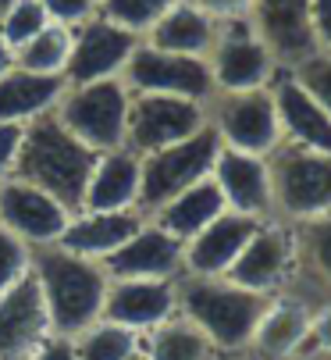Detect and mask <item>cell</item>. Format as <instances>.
Returning a JSON list of instances; mask_svg holds the SVG:
<instances>
[{
    "instance_id": "b9f144b4",
    "label": "cell",
    "mask_w": 331,
    "mask_h": 360,
    "mask_svg": "<svg viewBox=\"0 0 331 360\" xmlns=\"http://www.w3.org/2000/svg\"><path fill=\"white\" fill-rule=\"evenodd\" d=\"M11 4H15V0H0V22H4V15L11 11Z\"/></svg>"
},
{
    "instance_id": "ac0fdd59",
    "label": "cell",
    "mask_w": 331,
    "mask_h": 360,
    "mask_svg": "<svg viewBox=\"0 0 331 360\" xmlns=\"http://www.w3.org/2000/svg\"><path fill=\"white\" fill-rule=\"evenodd\" d=\"M249 22L257 36L267 43L274 61L299 65L313 54V25H310V0H253Z\"/></svg>"
},
{
    "instance_id": "ab89813d",
    "label": "cell",
    "mask_w": 331,
    "mask_h": 360,
    "mask_svg": "<svg viewBox=\"0 0 331 360\" xmlns=\"http://www.w3.org/2000/svg\"><path fill=\"white\" fill-rule=\"evenodd\" d=\"M317 346L320 353L331 356V307L327 311H320L317 318H310V332H306V346Z\"/></svg>"
},
{
    "instance_id": "1f68e13d",
    "label": "cell",
    "mask_w": 331,
    "mask_h": 360,
    "mask_svg": "<svg viewBox=\"0 0 331 360\" xmlns=\"http://www.w3.org/2000/svg\"><path fill=\"white\" fill-rule=\"evenodd\" d=\"M292 75L317 100V104L331 115V50H327V54H317V50H313L310 58H303L299 65H292Z\"/></svg>"
},
{
    "instance_id": "7bdbcfd3",
    "label": "cell",
    "mask_w": 331,
    "mask_h": 360,
    "mask_svg": "<svg viewBox=\"0 0 331 360\" xmlns=\"http://www.w3.org/2000/svg\"><path fill=\"white\" fill-rule=\"evenodd\" d=\"M100 4H103V0H96V8H100Z\"/></svg>"
},
{
    "instance_id": "52a82bcc",
    "label": "cell",
    "mask_w": 331,
    "mask_h": 360,
    "mask_svg": "<svg viewBox=\"0 0 331 360\" xmlns=\"http://www.w3.org/2000/svg\"><path fill=\"white\" fill-rule=\"evenodd\" d=\"M210 122L207 104L186 96H160V93H132L129 122H125V150L157 153L164 146H175L189 136H196Z\"/></svg>"
},
{
    "instance_id": "2e32d148",
    "label": "cell",
    "mask_w": 331,
    "mask_h": 360,
    "mask_svg": "<svg viewBox=\"0 0 331 360\" xmlns=\"http://www.w3.org/2000/svg\"><path fill=\"white\" fill-rule=\"evenodd\" d=\"M292 264H296V239H292V232L282 229V225L264 221L253 232V239L242 246V253L235 257V264L228 268V275H221V278H228V282H235V285H242L249 292L267 296L271 289H278L289 278Z\"/></svg>"
},
{
    "instance_id": "8992f818",
    "label": "cell",
    "mask_w": 331,
    "mask_h": 360,
    "mask_svg": "<svg viewBox=\"0 0 331 360\" xmlns=\"http://www.w3.org/2000/svg\"><path fill=\"white\" fill-rule=\"evenodd\" d=\"M217 153H221V139H217L210 122L196 136H189L175 146L146 153L143 172H139V211L150 218L157 207H164V203L171 196H179L182 189L210 179Z\"/></svg>"
},
{
    "instance_id": "277c9868",
    "label": "cell",
    "mask_w": 331,
    "mask_h": 360,
    "mask_svg": "<svg viewBox=\"0 0 331 360\" xmlns=\"http://www.w3.org/2000/svg\"><path fill=\"white\" fill-rule=\"evenodd\" d=\"M129 104H132V93L122 79H100V82L68 86L53 115L93 153H110L125 146Z\"/></svg>"
},
{
    "instance_id": "cb8c5ba5",
    "label": "cell",
    "mask_w": 331,
    "mask_h": 360,
    "mask_svg": "<svg viewBox=\"0 0 331 360\" xmlns=\"http://www.w3.org/2000/svg\"><path fill=\"white\" fill-rule=\"evenodd\" d=\"M225 211H228V207H225V196H221L217 182H214V179H203V182L182 189L179 196H171L164 207H157V211L150 214V221H153L157 229H164L168 236H175V239L186 246L196 232H203L214 218H221Z\"/></svg>"
},
{
    "instance_id": "7402d4cb",
    "label": "cell",
    "mask_w": 331,
    "mask_h": 360,
    "mask_svg": "<svg viewBox=\"0 0 331 360\" xmlns=\"http://www.w3.org/2000/svg\"><path fill=\"white\" fill-rule=\"evenodd\" d=\"M139 172L143 158L125 146L100 153L82 196V211H139Z\"/></svg>"
},
{
    "instance_id": "ee69618b",
    "label": "cell",
    "mask_w": 331,
    "mask_h": 360,
    "mask_svg": "<svg viewBox=\"0 0 331 360\" xmlns=\"http://www.w3.org/2000/svg\"><path fill=\"white\" fill-rule=\"evenodd\" d=\"M136 360H143V356H136Z\"/></svg>"
},
{
    "instance_id": "f1b7e54d",
    "label": "cell",
    "mask_w": 331,
    "mask_h": 360,
    "mask_svg": "<svg viewBox=\"0 0 331 360\" xmlns=\"http://www.w3.org/2000/svg\"><path fill=\"white\" fill-rule=\"evenodd\" d=\"M72 342H75V356L79 360H136L139 346H143V335L100 318L96 325H89Z\"/></svg>"
},
{
    "instance_id": "7a4b0ae2",
    "label": "cell",
    "mask_w": 331,
    "mask_h": 360,
    "mask_svg": "<svg viewBox=\"0 0 331 360\" xmlns=\"http://www.w3.org/2000/svg\"><path fill=\"white\" fill-rule=\"evenodd\" d=\"M32 278L43 292L53 335L75 339L103 318V296L110 278L96 261L68 253L58 243L39 246L32 250Z\"/></svg>"
},
{
    "instance_id": "83f0119b",
    "label": "cell",
    "mask_w": 331,
    "mask_h": 360,
    "mask_svg": "<svg viewBox=\"0 0 331 360\" xmlns=\"http://www.w3.org/2000/svg\"><path fill=\"white\" fill-rule=\"evenodd\" d=\"M68 54H72V29L50 22L46 29H39L29 43H22L15 50V68L32 72V75H61L65 79Z\"/></svg>"
},
{
    "instance_id": "836d02e7",
    "label": "cell",
    "mask_w": 331,
    "mask_h": 360,
    "mask_svg": "<svg viewBox=\"0 0 331 360\" xmlns=\"http://www.w3.org/2000/svg\"><path fill=\"white\" fill-rule=\"evenodd\" d=\"M299 246L310 257V264L331 282V214L299 221Z\"/></svg>"
},
{
    "instance_id": "4316f807",
    "label": "cell",
    "mask_w": 331,
    "mask_h": 360,
    "mask_svg": "<svg viewBox=\"0 0 331 360\" xmlns=\"http://www.w3.org/2000/svg\"><path fill=\"white\" fill-rule=\"evenodd\" d=\"M214 353L217 349L210 346V339L182 314L150 328L143 335V346H139L143 360H214Z\"/></svg>"
},
{
    "instance_id": "7c38bea8",
    "label": "cell",
    "mask_w": 331,
    "mask_h": 360,
    "mask_svg": "<svg viewBox=\"0 0 331 360\" xmlns=\"http://www.w3.org/2000/svg\"><path fill=\"white\" fill-rule=\"evenodd\" d=\"M72 211L58 203L50 193L36 189L32 182H22L15 175L0 179V229H8L32 250L53 246L61 239Z\"/></svg>"
},
{
    "instance_id": "9c48e42d",
    "label": "cell",
    "mask_w": 331,
    "mask_h": 360,
    "mask_svg": "<svg viewBox=\"0 0 331 360\" xmlns=\"http://www.w3.org/2000/svg\"><path fill=\"white\" fill-rule=\"evenodd\" d=\"M210 125L221 146L253 153V158H271L282 146V122L267 86L249 93H221V104L214 108Z\"/></svg>"
},
{
    "instance_id": "6da1fadb",
    "label": "cell",
    "mask_w": 331,
    "mask_h": 360,
    "mask_svg": "<svg viewBox=\"0 0 331 360\" xmlns=\"http://www.w3.org/2000/svg\"><path fill=\"white\" fill-rule=\"evenodd\" d=\"M96 158L100 153H93L86 143H79L58 122V115L50 111L25 125L11 175L22 182H32L36 189L50 193L58 203H65L72 214H79Z\"/></svg>"
},
{
    "instance_id": "44dd1931",
    "label": "cell",
    "mask_w": 331,
    "mask_h": 360,
    "mask_svg": "<svg viewBox=\"0 0 331 360\" xmlns=\"http://www.w3.org/2000/svg\"><path fill=\"white\" fill-rule=\"evenodd\" d=\"M143 225H146V214H139V211H79V214L68 218L58 246L86 257V261L103 264L107 257L115 250H122Z\"/></svg>"
},
{
    "instance_id": "3957f363",
    "label": "cell",
    "mask_w": 331,
    "mask_h": 360,
    "mask_svg": "<svg viewBox=\"0 0 331 360\" xmlns=\"http://www.w3.org/2000/svg\"><path fill=\"white\" fill-rule=\"evenodd\" d=\"M267 296L249 292L228 278H179V314L193 321L214 349L235 353L253 342V332L267 311Z\"/></svg>"
},
{
    "instance_id": "d4e9b609",
    "label": "cell",
    "mask_w": 331,
    "mask_h": 360,
    "mask_svg": "<svg viewBox=\"0 0 331 360\" xmlns=\"http://www.w3.org/2000/svg\"><path fill=\"white\" fill-rule=\"evenodd\" d=\"M214 39H217V22L207 11H200L193 0H179L143 36V43H150L157 50H168V54H186V58H207Z\"/></svg>"
},
{
    "instance_id": "603a6c76",
    "label": "cell",
    "mask_w": 331,
    "mask_h": 360,
    "mask_svg": "<svg viewBox=\"0 0 331 360\" xmlns=\"http://www.w3.org/2000/svg\"><path fill=\"white\" fill-rule=\"evenodd\" d=\"M68 82L61 75H32L11 68L0 75V125H29L58 108Z\"/></svg>"
},
{
    "instance_id": "f546056e",
    "label": "cell",
    "mask_w": 331,
    "mask_h": 360,
    "mask_svg": "<svg viewBox=\"0 0 331 360\" xmlns=\"http://www.w3.org/2000/svg\"><path fill=\"white\" fill-rule=\"evenodd\" d=\"M175 4L179 0H103V4L96 8V15L143 39Z\"/></svg>"
},
{
    "instance_id": "30bf717a",
    "label": "cell",
    "mask_w": 331,
    "mask_h": 360,
    "mask_svg": "<svg viewBox=\"0 0 331 360\" xmlns=\"http://www.w3.org/2000/svg\"><path fill=\"white\" fill-rule=\"evenodd\" d=\"M122 82L129 93H160V96H186L196 104H207L214 96V79L207 58H186V54H168L139 39L132 58L122 72Z\"/></svg>"
},
{
    "instance_id": "d6a6232c",
    "label": "cell",
    "mask_w": 331,
    "mask_h": 360,
    "mask_svg": "<svg viewBox=\"0 0 331 360\" xmlns=\"http://www.w3.org/2000/svg\"><path fill=\"white\" fill-rule=\"evenodd\" d=\"M32 271V246L0 229V292H8Z\"/></svg>"
},
{
    "instance_id": "f35d334b",
    "label": "cell",
    "mask_w": 331,
    "mask_h": 360,
    "mask_svg": "<svg viewBox=\"0 0 331 360\" xmlns=\"http://www.w3.org/2000/svg\"><path fill=\"white\" fill-rule=\"evenodd\" d=\"M310 25L313 39L331 46V0H310Z\"/></svg>"
},
{
    "instance_id": "5b68a950",
    "label": "cell",
    "mask_w": 331,
    "mask_h": 360,
    "mask_svg": "<svg viewBox=\"0 0 331 360\" xmlns=\"http://www.w3.org/2000/svg\"><path fill=\"white\" fill-rule=\"evenodd\" d=\"M274 214L310 221L331 214V153L282 143L267 158Z\"/></svg>"
},
{
    "instance_id": "9a60e30c",
    "label": "cell",
    "mask_w": 331,
    "mask_h": 360,
    "mask_svg": "<svg viewBox=\"0 0 331 360\" xmlns=\"http://www.w3.org/2000/svg\"><path fill=\"white\" fill-rule=\"evenodd\" d=\"M50 335L53 328L46 318V303L29 271L18 285L0 292V360H25Z\"/></svg>"
},
{
    "instance_id": "e575fe53",
    "label": "cell",
    "mask_w": 331,
    "mask_h": 360,
    "mask_svg": "<svg viewBox=\"0 0 331 360\" xmlns=\"http://www.w3.org/2000/svg\"><path fill=\"white\" fill-rule=\"evenodd\" d=\"M39 4L53 25H65V29H79L96 15V0H39Z\"/></svg>"
},
{
    "instance_id": "8fae6325",
    "label": "cell",
    "mask_w": 331,
    "mask_h": 360,
    "mask_svg": "<svg viewBox=\"0 0 331 360\" xmlns=\"http://www.w3.org/2000/svg\"><path fill=\"white\" fill-rule=\"evenodd\" d=\"M136 46H139V36L93 15L89 22L72 29V54L65 65V82L82 86V82H100V79H122Z\"/></svg>"
},
{
    "instance_id": "8d00e7d4",
    "label": "cell",
    "mask_w": 331,
    "mask_h": 360,
    "mask_svg": "<svg viewBox=\"0 0 331 360\" xmlns=\"http://www.w3.org/2000/svg\"><path fill=\"white\" fill-rule=\"evenodd\" d=\"M22 132H25V125H0V179L11 175V168H15Z\"/></svg>"
},
{
    "instance_id": "484cf974",
    "label": "cell",
    "mask_w": 331,
    "mask_h": 360,
    "mask_svg": "<svg viewBox=\"0 0 331 360\" xmlns=\"http://www.w3.org/2000/svg\"><path fill=\"white\" fill-rule=\"evenodd\" d=\"M306 332H310V314L296 300H271L249 346L264 356L289 360L292 353L306 346Z\"/></svg>"
},
{
    "instance_id": "ffe728a7",
    "label": "cell",
    "mask_w": 331,
    "mask_h": 360,
    "mask_svg": "<svg viewBox=\"0 0 331 360\" xmlns=\"http://www.w3.org/2000/svg\"><path fill=\"white\" fill-rule=\"evenodd\" d=\"M267 89L274 96V108H278L282 143L317 150V153H331V115L296 82V75L282 72V79H274Z\"/></svg>"
},
{
    "instance_id": "e0dca14e",
    "label": "cell",
    "mask_w": 331,
    "mask_h": 360,
    "mask_svg": "<svg viewBox=\"0 0 331 360\" xmlns=\"http://www.w3.org/2000/svg\"><path fill=\"white\" fill-rule=\"evenodd\" d=\"M264 221L225 211L221 218H214L203 232H196L186 246H182V275H196V278H221L228 275V268L235 264V257L242 253V246L253 239V232Z\"/></svg>"
},
{
    "instance_id": "d590c367",
    "label": "cell",
    "mask_w": 331,
    "mask_h": 360,
    "mask_svg": "<svg viewBox=\"0 0 331 360\" xmlns=\"http://www.w3.org/2000/svg\"><path fill=\"white\" fill-rule=\"evenodd\" d=\"M200 11H207L214 22H232V18H246L253 0H193Z\"/></svg>"
},
{
    "instance_id": "74e56055",
    "label": "cell",
    "mask_w": 331,
    "mask_h": 360,
    "mask_svg": "<svg viewBox=\"0 0 331 360\" xmlns=\"http://www.w3.org/2000/svg\"><path fill=\"white\" fill-rule=\"evenodd\" d=\"M25 360H79L75 356V342L72 339H65V335H50L32 356H25Z\"/></svg>"
},
{
    "instance_id": "4fadbf2b",
    "label": "cell",
    "mask_w": 331,
    "mask_h": 360,
    "mask_svg": "<svg viewBox=\"0 0 331 360\" xmlns=\"http://www.w3.org/2000/svg\"><path fill=\"white\" fill-rule=\"evenodd\" d=\"M179 314V278H110L103 296V321L146 335Z\"/></svg>"
},
{
    "instance_id": "4dcf8cb0",
    "label": "cell",
    "mask_w": 331,
    "mask_h": 360,
    "mask_svg": "<svg viewBox=\"0 0 331 360\" xmlns=\"http://www.w3.org/2000/svg\"><path fill=\"white\" fill-rule=\"evenodd\" d=\"M46 25H50V18H46L39 0H15L11 11L4 15V22H0V39H4L11 50H18L22 43H29Z\"/></svg>"
},
{
    "instance_id": "d6986e66",
    "label": "cell",
    "mask_w": 331,
    "mask_h": 360,
    "mask_svg": "<svg viewBox=\"0 0 331 360\" xmlns=\"http://www.w3.org/2000/svg\"><path fill=\"white\" fill-rule=\"evenodd\" d=\"M100 268L107 278H182V243L146 218V225Z\"/></svg>"
},
{
    "instance_id": "ba28073f",
    "label": "cell",
    "mask_w": 331,
    "mask_h": 360,
    "mask_svg": "<svg viewBox=\"0 0 331 360\" xmlns=\"http://www.w3.org/2000/svg\"><path fill=\"white\" fill-rule=\"evenodd\" d=\"M214 93H249L274 79V54L257 36L249 18L217 22V39L207 54Z\"/></svg>"
},
{
    "instance_id": "60d3db41",
    "label": "cell",
    "mask_w": 331,
    "mask_h": 360,
    "mask_svg": "<svg viewBox=\"0 0 331 360\" xmlns=\"http://www.w3.org/2000/svg\"><path fill=\"white\" fill-rule=\"evenodd\" d=\"M11 68H15V50H11L4 39H0V75L11 72Z\"/></svg>"
},
{
    "instance_id": "5bb4252c",
    "label": "cell",
    "mask_w": 331,
    "mask_h": 360,
    "mask_svg": "<svg viewBox=\"0 0 331 360\" xmlns=\"http://www.w3.org/2000/svg\"><path fill=\"white\" fill-rule=\"evenodd\" d=\"M210 179L217 182L225 207L257 221H271L274 218V196H271V168L267 158H253L242 150H228L221 146Z\"/></svg>"
}]
</instances>
